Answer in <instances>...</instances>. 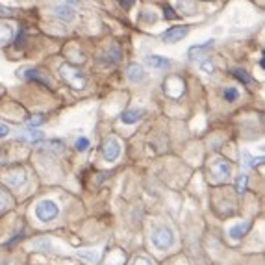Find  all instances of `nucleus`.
Masks as SVG:
<instances>
[{
    "instance_id": "obj_1",
    "label": "nucleus",
    "mask_w": 265,
    "mask_h": 265,
    "mask_svg": "<svg viewBox=\"0 0 265 265\" xmlns=\"http://www.w3.org/2000/svg\"><path fill=\"white\" fill-rule=\"evenodd\" d=\"M150 241L158 250H169L171 247H174V232L171 226H165V224H158L152 228L150 232Z\"/></svg>"
},
{
    "instance_id": "obj_2",
    "label": "nucleus",
    "mask_w": 265,
    "mask_h": 265,
    "mask_svg": "<svg viewBox=\"0 0 265 265\" xmlns=\"http://www.w3.org/2000/svg\"><path fill=\"white\" fill-rule=\"evenodd\" d=\"M60 76H62L63 80L67 82L73 89H84V87H86V78H84V74L74 67V65H71V63H63L62 67H60Z\"/></svg>"
},
{
    "instance_id": "obj_3",
    "label": "nucleus",
    "mask_w": 265,
    "mask_h": 265,
    "mask_svg": "<svg viewBox=\"0 0 265 265\" xmlns=\"http://www.w3.org/2000/svg\"><path fill=\"white\" fill-rule=\"evenodd\" d=\"M58 215H60V206H58L54 200H41V202L36 206V217L41 222L54 221Z\"/></svg>"
},
{
    "instance_id": "obj_4",
    "label": "nucleus",
    "mask_w": 265,
    "mask_h": 265,
    "mask_svg": "<svg viewBox=\"0 0 265 265\" xmlns=\"http://www.w3.org/2000/svg\"><path fill=\"white\" fill-rule=\"evenodd\" d=\"M163 91H165L167 97L171 99H180L185 93V82L180 78V76H169L165 82H163Z\"/></svg>"
},
{
    "instance_id": "obj_5",
    "label": "nucleus",
    "mask_w": 265,
    "mask_h": 265,
    "mask_svg": "<svg viewBox=\"0 0 265 265\" xmlns=\"http://www.w3.org/2000/svg\"><path fill=\"white\" fill-rule=\"evenodd\" d=\"M102 154H104V160L108 163H113V161L119 160L121 156V143H119L117 137H108L102 145Z\"/></svg>"
},
{
    "instance_id": "obj_6",
    "label": "nucleus",
    "mask_w": 265,
    "mask_h": 265,
    "mask_svg": "<svg viewBox=\"0 0 265 265\" xmlns=\"http://www.w3.org/2000/svg\"><path fill=\"white\" fill-rule=\"evenodd\" d=\"M210 169H211V174H213L219 182L228 180L230 174H232V165H230V161L222 160V158H215V160L211 161Z\"/></svg>"
},
{
    "instance_id": "obj_7",
    "label": "nucleus",
    "mask_w": 265,
    "mask_h": 265,
    "mask_svg": "<svg viewBox=\"0 0 265 265\" xmlns=\"http://www.w3.org/2000/svg\"><path fill=\"white\" fill-rule=\"evenodd\" d=\"M4 176H6V184L12 185V187H23L28 180L26 171L23 167H13V171H8Z\"/></svg>"
},
{
    "instance_id": "obj_8",
    "label": "nucleus",
    "mask_w": 265,
    "mask_h": 265,
    "mask_svg": "<svg viewBox=\"0 0 265 265\" xmlns=\"http://www.w3.org/2000/svg\"><path fill=\"white\" fill-rule=\"evenodd\" d=\"M189 34V26H173V28H169V30L161 36V39H163V43H178V41H182L185 36Z\"/></svg>"
},
{
    "instance_id": "obj_9",
    "label": "nucleus",
    "mask_w": 265,
    "mask_h": 265,
    "mask_svg": "<svg viewBox=\"0 0 265 265\" xmlns=\"http://www.w3.org/2000/svg\"><path fill=\"white\" fill-rule=\"evenodd\" d=\"M213 47H215V41H213V39H208V41L202 45H193L191 49L187 50V56H189L191 62H197V60H200V58H204V56L208 54Z\"/></svg>"
},
{
    "instance_id": "obj_10",
    "label": "nucleus",
    "mask_w": 265,
    "mask_h": 265,
    "mask_svg": "<svg viewBox=\"0 0 265 265\" xmlns=\"http://www.w3.org/2000/svg\"><path fill=\"white\" fill-rule=\"evenodd\" d=\"M145 69L139 63H130L128 69H126V78H128L132 84H141L145 80Z\"/></svg>"
},
{
    "instance_id": "obj_11",
    "label": "nucleus",
    "mask_w": 265,
    "mask_h": 265,
    "mask_svg": "<svg viewBox=\"0 0 265 265\" xmlns=\"http://www.w3.org/2000/svg\"><path fill=\"white\" fill-rule=\"evenodd\" d=\"M248 230H250V221H243V222H239V224L230 226L228 234L232 239L237 241V239H243V237L248 234Z\"/></svg>"
},
{
    "instance_id": "obj_12",
    "label": "nucleus",
    "mask_w": 265,
    "mask_h": 265,
    "mask_svg": "<svg viewBox=\"0 0 265 265\" xmlns=\"http://www.w3.org/2000/svg\"><path fill=\"white\" fill-rule=\"evenodd\" d=\"M21 76H23L25 80L39 82V84L50 87V80L49 78H43V76H41V71H37V69H23V71H21Z\"/></svg>"
},
{
    "instance_id": "obj_13",
    "label": "nucleus",
    "mask_w": 265,
    "mask_h": 265,
    "mask_svg": "<svg viewBox=\"0 0 265 265\" xmlns=\"http://www.w3.org/2000/svg\"><path fill=\"white\" fill-rule=\"evenodd\" d=\"M147 65L148 67L156 69V71H165V69L171 67V60H167V58H163V56H148L147 58Z\"/></svg>"
},
{
    "instance_id": "obj_14",
    "label": "nucleus",
    "mask_w": 265,
    "mask_h": 265,
    "mask_svg": "<svg viewBox=\"0 0 265 265\" xmlns=\"http://www.w3.org/2000/svg\"><path fill=\"white\" fill-rule=\"evenodd\" d=\"M145 115V110H128V111H124L123 115H121V123L124 124H136L141 121V117Z\"/></svg>"
},
{
    "instance_id": "obj_15",
    "label": "nucleus",
    "mask_w": 265,
    "mask_h": 265,
    "mask_svg": "<svg viewBox=\"0 0 265 265\" xmlns=\"http://www.w3.org/2000/svg\"><path fill=\"white\" fill-rule=\"evenodd\" d=\"M123 58V52L119 49L117 45H111V49L108 50V54L102 56V63H108V65H115V63L121 62Z\"/></svg>"
},
{
    "instance_id": "obj_16",
    "label": "nucleus",
    "mask_w": 265,
    "mask_h": 265,
    "mask_svg": "<svg viewBox=\"0 0 265 265\" xmlns=\"http://www.w3.org/2000/svg\"><path fill=\"white\" fill-rule=\"evenodd\" d=\"M21 139L32 143V145H41V141H43V132H39V130H36V128H30V130H26V132H23Z\"/></svg>"
},
{
    "instance_id": "obj_17",
    "label": "nucleus",
    "mask_w": 265,
    "mask_h": 265,
    "mask_svg": "<svg viewBox=\"0 0 265 265\" xmlns=\"http://www.w3.org/2000/svg\"><path fill=\"white\" fill-rule=\"evenodd\" d=\"M241 160H243V165H245V167L256 169V167H259L261 163H263V156H258V158H254L250 152L243 150V152H241Z\"/></svg>"
},
{
    "instance_id": "obj_18",
    "label": "nucleus",
    "mask_w": 265,
    "mask_h": 265,
    "mask_svg": "<svg viewBox=\"0 0 265 265\" xmlns=\"http://www.w3.org/2000/svg\"><path fill=\"white\" fill-rule=\"evenodd\" d=\"M124 261H126V254L123 250H113V252L108 254L106 265H124Z\"/></svg>"
},
{
    "instance_id": "obj_19",
    "label": "nucleus",
    "mask_w": 265,
    "mask_h": 265,
    "mask_svg": "<svg viewBox=\"0 0 265 265\" xmlns=\"http://www.w3.org/2000/svg\"><path fill=\"white\" fill-rule=\"evenodd\" d=\"M13 36V28L8 23H0V43H8Z\"/></svg>"
},
{
    "instance_id": "obj_20",
    "label": "nucleus",
    "mask_w": 265,
    "mask_h": 265,
    "mask_svg": "<svg viewBox=\"0 0 265 265\" xmlns=\"http://www.w3.org/2000/svg\"><path fill=\"white\" fill-rule=\"evenodd\" d=\"M56 15L60 19H63V21H73L74 19L73 8H69V6H58L56 8Z\"/></svg>"
},
{
    "instance_id": "obj_21",
    "label": "nucleus",
    "mask_w": 265,
    "mask_h": 265,
    "mask_svg": "<svg viewBox=\"0 0 265 265\" xmlns=\"http://www.w3.org/2000/svg\"><path fill=\"white\" fill-rule=\"evenodd\" d=\"M45 147L49 148L50 152H54V154H62L63 152V148H65V143L63 141H60V139H50Z\"/></svg>"
},
{
    "instance_id": "obj_22",
    "label": "nucleus",
    "mask_w": 265,
    "mask_h": 265,
    "mask_svg": "<svg viewBox=\"0 0 265 265\" xmlns=\"http://www.w3.org/2000/svg\"><path fill=\"white\" fill-rule=\"evenodd\" d=\"M247 187H248V176L247 174H239V176L235 178V191L241 195V193L247 191Z\"/></svg>"
},
{
    "instance_id": "obj_23",
    "label": "nucleus",
    "mask_w": 265,
    "mask_h": 265,
    "mask_svg": "<svg viewBox=\"0 0 265 265\" xmlns=\"http://www.w3.org/2000/svg\"><path fill=\"white\" fill-rule=\"evenodd\" d=\"M232 74H234V78H237L239 82H243V84H252V78L247 74V71H243V69H234L232 71Z\"/></svg>"
},
{
    "instance_id": "obj_24",
    "label": "nucleus",
    "mask_w": 265,
    "mask_h": 265,
    "mask_svg": "<svg viewBox=\"0 0 265 265\" xmlns=\"http://www.w3.org/2000/svg\"><path fill=\"white\" fill-rule=\"evenodd\" d=\"M222 97H224L226 102H235V100L239 99V91H237L235 87H226L224 93H222Z\"/></svg>"
},
{
    "instance_id": "obj_25",
    "label": "nucleus",
    "mask_w": 265,
    "mask_h": 265,
    "mask_svg": "<svg viewBox=\"0 0 265 265\" xmlns=\"http://www.w3.org/2000/svg\"><path fill=\"white\" fill-rule=\"evenodd\" d=\"M12 204H13L12 197H10L8 193L0 191V211H4V210H8V208H12Z\"/></svg>"
},
{
    "instance_id": "obj_26",
    "label": "nucleus",
    "mask_w": 265,
    "mask_h": 265,
    "mask_svg": "<svg viewBox=\"0 0 265 265\" xmlns=\"http://www.w3.org/2000/svg\"><path fill=\"white\" fill-rule=\"evenodd\" d=\"M74 147H76V150H80V152H86L87 148H89V139L87 137H78L76 143H74Z\"/></svg>"
},
{
    "instance_id": "obj_27",
    "label": "nucleus",
    "mask_w": 265,
    "mask_h": 265,
    "mask_svg": "<svg viewBox=\"0 0 265 265\" xmlns=\"http://www.w3.org/2000/svg\"><path fill=\"white\" fill-rule=\"evenodd\" d=\"M200 67H202V71L206 74H213V73H215V63L211 62V60H204Z\"/></svg>"
},
{
    "instance_id": "obj_28",
    "label": "nucleus",
    "mask_w": 265,
    "mask_h": 265,
    "mask_svg": "<svg viewBox=\"0 0 265 265\" xmlns=\"http://www.w3.org/2000/svg\"><path fill=\"white\" fill-rule=\"evenodd\" d=\"M43 123H45L43 115H32V117L28 119V124H30L32 128H36V126H41Z\"/></svg>"
},
{
    "instance_id": "obj_29",
    "label": "nucleus",
    "mask_w": 265,
    "mask_h": 265,
    "mask_svg": "<svg viewBox=\"0 0 265 265\" xmlns=\"http://www.w3.org/2000/svg\"><path fill=\"white\" fill-rule=\"evenodd\" d=\"M78 254H80L82 258L89 259V261H97V259H99V252H87V250H80Z\"/></svg>"
},
{
    "instance_id": "obj_30",
    "label": "nucleus",
    "mask_w": 265,
    "mask_h": 265,
    "mask_svg": "<svg viewBox=\"0 0 265 265\" xmlns=\"http://www.w3.org/2000/svg\"><path fill=\"white\" fill-rule=\"evenodd\" d=\"M130 265H152V263H150V259L145 258V256H136V258L132 259V263Z\"/></svg>"
},
{
    "instance_id": "obj_31",
    "label": "nucleus",
    "mask_w": 265,
    "mask_h": 265,
    "mask_svg": "<svg viewBox=\"0 0 265 265\" xmlns=\"http://www.w3.org/2000/svg\"><path fill=\"white\" fill-rule=\"evenodd\" d=\"M163 12H165V19H178V13L174 12L173 8L165 6V10H163Z\"/></svg>"
},
{
    "instance_id": "obj_32",
    "label": "nucleus",
    "mask_w": 265,
    "mask_h": 265,
    "mask_svg": "<svg viewBox=\"0 0 265 265\" xmlns=\"http://www.w3.org/2000/svg\"><path fill=\"white\" fill-rule=\"evenodd\" d=\"M8 136H10V126L4 123H0V139H2V137H8Z\"/></svg>"
},
{
    "instance_id": "obj_33",
    "label": "nucleus",
    "mask_w": 265,
    "mask_h": 265,
    "mask_svg": "<svg viewBox=\"0 0 265 265\" xmlns=\"http://www.w3.org/2000/svg\"><path fill=\"white\" fill-rule=\"evenodd\" d=\"M25 34H26V30L23 28V30H21V36H17V39H15V45H17V47L23 45V41H25Z\"/></svg>"
},
{
    "instance_id": "obj_34",
    "label": "nucleus",
    "mask_w": 265,
    "mask_h": 265,
    "mask_svg": "<svg viewBox=\"0 0 265 265\" xmlns=\"http://www.w3.org/2000/svg\"><path fill=\"white\" fill-rule=\"evenodd\" d=\"M0 265H17L15 261H12V259H6V261H2Z\"/></svg>"
},
{
    "instance_id": "obj_35",
    "label": "nucleus",
    "mask_w": 265,
    "mask_h": 265,
    "mask_svg": "<svg viewBox=\"0 0 265 265\" xmlns=\"http://www.w3.org/2000/svg\"><path fill=\"white\" fill-rule=\"evenodd\" d=\"M132 4H134V0H124V6L126 8H130Z\"/></svg>"
},
{
    "instance_id": "obj_36",
    "label": "nucleus",
    "mask_w": 265,
    "mask_h": 265,
    "mask_svg": "<svg viewBox=\"0 0 265 265\" xmlns=\"http://www.w3.org/2000/svg\"><path fill=\"white\" fill-rule=\"evenodd\" d=\"M65 2H69V4H78L80 0H65Z\"/></svg>"
}]
</instances>
